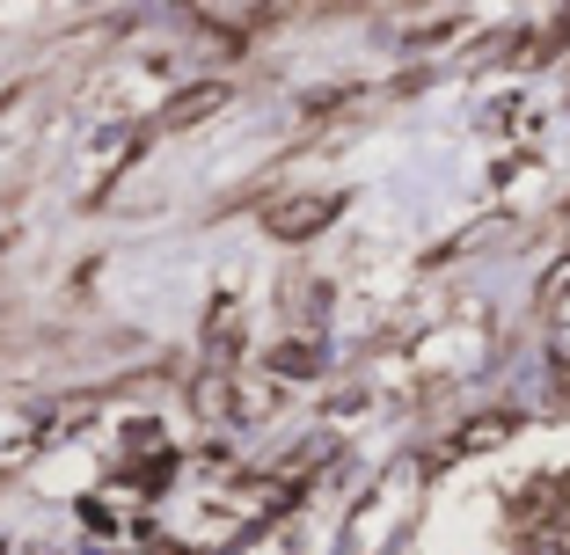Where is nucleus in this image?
Returning <instances> with one entry per match:
<instances>
[{
	"mask_svg": "<svg viewBox=\"0 0 570 555\" xmlns=\"http://www.w3.org/2000/svg\"><path fill=\"white\" fill-rule=\"evenodd\" d=\"M205 22H219V30H256L264 8H205Z\"/></svg>",
	"mask_w": 570,
	"mask_h": 555,
	"instance_id": "f257e3e1",
	"label": "nucleus"
}]
</instances>
